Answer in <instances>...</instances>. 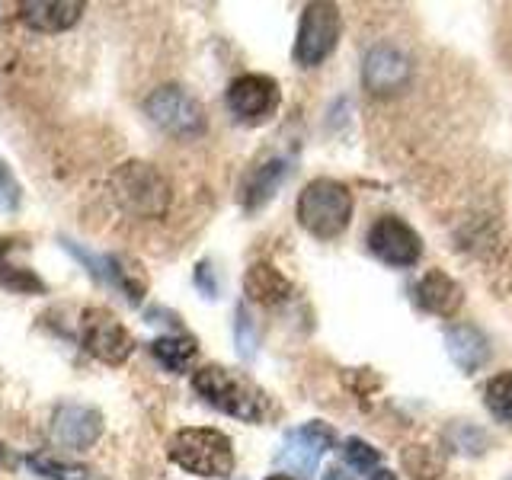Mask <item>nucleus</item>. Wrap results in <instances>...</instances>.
Instances as JSON below:
<instances>
[{
    "label": "nucleus",
    "mask_w": 512,
    "mask_h": 480,
    "mask_svg": "<svg viewBox=\"0 0 512 480\" xmlns=\"http://www.w3.org/2000/svg\"><path fill=\"white\" fill-rule=\"evenodd\" d=\"M266 480H295V477H288V474H272V477H266Z\"/></svg>",
    "instance_id": "obj_30"
},
{
    "label": "nucleus",
    "mask_w": 512,
    "mask_h": 480,
    "mask_svg": "<svg viewBox=\"0 0 512 480\" xmlns=\"http://www.w3.org/2000/svg\"><path fill=\"white\" fill-rule=\"evenodd\" d=\"M244 295L253 304H263V308H279V304H285L288 298H292V282L282 276V269L260 260V263H253L247 269Z\"/></svg>",
    "instance_id": "obj_19"
},
{
    "label": "nucleus",
    "mask_w": 512,
    "mask_h": 480,
    "mask_svg": "<svg viewBox=\"0 0 512 480\" xmlns=\"http://www.w3.org/2000/svg\"><path fill=\"white\" fill-rule=\"evenodd\" d=\"M282 103V90L269 74H240L228 87V109L237 122L244 125H263L276 116Z\"/></svg>",
    "instance_id": "obj_10"
},
{
    "label": "nucleus",
    "mask_w": 512,
    "mask_h": 480,
    "mask_svg": "<svg viewBox=\"0 0 512 480\" xmlns=\"http://www.w3.org/2000/svg\"><path fill=\"white\" fill-rule=\"evenodd\" d=\"M144 112H148V119L160 128V132H167L180 141L202 138L208 128L202 103L176 84L157 87L148 100H144Z\"/></svg>",
    "instance_id": "obj_5"
},
{
    "label": "nucleus",
    "mask_w": 512,
    "mask_h": 480,
    "mask_svg": "<svg viewBox=\"0 0 512 480\" xmlns=\"http://www.w3.org/2000/svg\"><path fill=\"white\" fill-rule=\"evenodd\" d=\"M506 480H512V477H506Z\"/></svg>",
    "instance_id": "obj_31"
},
{
    "label": "nucleus",
    "mask_w": 512,
    "mask_h": 480,
    "mask_svg": "<svg viewBox=\"0 0 512 480\" xmlns=\"http://www.w3.org/2000/svg\"><path fill=\"white\" fill-rule=\"evenodd\" d=\"M484 404L500 423L512 426V372H500L487 381Z\"/></svg>",
    "instance_id": "obj_21"
},
{
    "label": "nucleus",
    "mask_w": 512,
    "mask_h": 480,
    "mask_svg": "<svg viewBox=\"0 0 512 480\" xmlns=\"http://www.w3.org/2000/svg\"><path fill=\"white\" fill-rule=\"evenodd\" d=\"M336 445V429L327 426V423H304L298 426L295 432H288L285 439V452H282V464L295 471H314L320 455L327 452V448Z\"/></svg>",
    "instance_id": "obj_12"
},
{
    "label": "nucleus",
    "mask_w": 512,
    "mask_h": 480,
    "mask_svg": "<svg viewBox=\"0 0 512 480\" xmlns=\"http://www.w3.org/2000/svg\"><path fill=\"white\" fill-rule=\"evenodd\" d=\"M7 464H10V458H7V448L0 445V468H7Z\"/></svg>",
    "instance_id": "obj_29"
},
{
    "label": "nucleus",
    "mask_w": 512,
    "mask_h": 480,
    "mask_svg": "<svg viewBox=\"0 0 512 480\" xmlns=\"http://www.w3.org/2000/svg\"><path fill=\"white\" fill-rule=\"evenodd\" d=\"M23 202V189L16 183L13 170L7 167V160H0V212H16Z\"/></svg>",
    "instance_id": "obj_26"
},
{
    "label": "nucleus",
    "mask_w": 512,
    "mask_h": 480,
    "mask_svg": "<svg viewBox=\"0 0 512 480\" xmlns=\"http://www.w3.org/2000/svg\"><path fill=\"white\" fill-rule=\"evenodd\" d=\"M404 468L416 477V480H436L442 474V464L439 458L429 452L423 445H413L404 452Z\"/></svg>",
    "instance_id": "obj_24"
},
{
    "label": "nucleus",
    "mask_w": 512,
    "mask_h": 480,
    "mask_svg": "<svg viewBox=\"0 0 512 480\" xmlns=\"http://www.w3.org/2000/svg\"><path fill=\"white\" fill-rule=\"evenodd\" d=\"M167 458L186 474L208 477V480L228 477L237 464L234 442L221 429H208V426H186L180 432H173L167 442Z\"/></svg>",
    "instance_id": "obj_3"
},
{
    "label": "nucleus",
    "mask_w": 512,
    "mask_h": 480,
    "mask_svg": "<svg viewBox=\"0 0 512 480\" xmlns=\"http://www.w3.org/2000/svg\"><path fill=\"white\" fill-rule=\"evenodd\" d=\"M234 333H237L240 356L253 359V352H256V327H253V317H250V311L244 308V304H240L237 314H234Z\"/></svg>",
    "instance_id": "obj_25"
},
{
    "label": "nucleus",
    "mask_w": 512,
    "mask_h": 480,
    "mask_svg": "<svg viewBox=\"0 0 512 480\" xmlns=\"http://www.w3.org/2000/svg\"><path fill=\"white\" fill-rule=\"evenodd\" d=\"M151 356L167 368L173 375H183L192 368L199 356V343L186 333H173V336H160V340L151 343Z\"/></svg>",
    "instance_id": "obj_20"
},
{
    "label": "nucleus",
    "mask_w": 512,
    "mask_h": 480,
    "mask_svg": "<svg viewBox=\"0 0 512 480\" xmlns=\"http://www.w3.org/2000/svg\"><path fill=\"white\" fill-rule=\"evenodd\" d=\"M340 32H343V20L336 4L317 0V4L304 7L295 48H292L298 68H317V64H324L336 52V45H340Z\"/></svg>",
    "instance_id": "obj_6"
},
{
    "label": "nucleus",
    "mask_w": 512,
    "mask_h": 480,
    "mask_svg": "<svg viewBox=\"0 0 512 480\" xmlns=\"http://www.w3.org/2000/svg\"><path fill=\"white\" fill-rule=\"evenodd\" d=\"M26 468L45 480H87L90 477L87 468H74V464H64L48 455H26Z\"/></svg>",
    "instance_id": "obj_22"
},
{
    "label": "nucleus",
    "mask_w": 512,
    "mask_h": 480,
    "mask_svg": "<svg viewBox=\"0 0 512 480\" xmlns=\"http://www.w3.org/2000/svg\"><path fill=\"white\" fill-rule=\"evenodd\" d=\"M192 388L224 416H234L240 423H263L269 416V397L260 384H253L247 375L224 365H202L192 375Z\"/></svg>",
    "instance_id": "obj_1"
},
{
    "label": "nucleus",
    "mask_w": 512,
    "mask_h": 480,
    "mask_svg": "<svg viewBox=\"0 0 512 480\" xmlns=\"http://www.w3.org/2000/svg\"><path fill=\"white\" fill-rule=\"evenodd\" d=\"M365 247L384 266L410 269V266L420 263V256H423V237L416 234L404 218L381 215L372 228H368Z\"/></svg>",
    "instance_id": "obj_8"
},
{
    "label": "nucleus",
    "mask_w": 512,
    "mask_h": 480,
    "mask_svg": "<svg viewBox=\"0 0 512 480\" xmlns=\"http://www.w3.org/2000/svg\"><path fill=\"white\" fill-rule=\"evenodd\" d=\"M445 346H448V356H452V362L461 368V372H480L490 356H493V346L487 340V333L474 327V324H455L445 330Z\"/></svg>",
    "instance_id": "obj_15"
},
{
    "label": "nucleus",
    "mask_w": 512,
    "mask_h": 480,
    "mask_svg": "<svg viewBox=\"0 0 512 480\" xmlns=\"http://www.w3.org/2000/svg\"><path fill=\"white\" fill-rule=\"evenodd\" d=\"M362 80L372 93H394L410 80V61L407 55H400L391 45H378L368 52L365 68H362Z\"/></svg>",
    "instance_id": "obj_14"
},
{
    "label": "nucleus",
    "mask_w": 512,
    "mask_h": 480,
    "mask_svg": "<svg viewBox=\"0 0 512 480\" xmlns=\"http://www.w3.org/2000/svg\"><path fill=\"white\" fill-rule=\"evenodd\" d=\"M368 480H397V474H391L388 468H378L372 477H368Z\"/></svg>",
    "instance_id": "obj_28"
},
{
    "label": "nucleus",
    "mask_w": 512,
    "mask_h": 480,
    "mask_svg": "<svg viewBox=\"0 0 512 480\" xmlns=\"http://www.w3.org/2000/svg\"><path fill=\"white\" fill-rule=\"evenodd\" d=\"M16 10H20V20L36 32H64L84 16L80 0H29Z\"/></svg>",
    "instance_id": "obj_18"
},
{
    "label": "nucleus",
    "mask_w": 512,
    "mask_h": 480,
    "mask_svg": "<svg viewBox=\"0 0 512 480\" xmlns=\"http://www.w3.org/2000/svg\"><path fill=\"white\" fill-rule=\"evenodd\" d=\"M109 196L116 208L128 218L138 221H157L167 215L173 189L167 176L160 173L148 160H128L109 173Z\"/></svg>",
    "instance_id": "obj_2"
},
{
    "label": "nucleus",
    "mask_w": 512,
    "mask_h": 480,
    "mask_svg": "<svg viewBox=\"0 0 512 480\" xmlns=\"http://www.w3.org/2000/svg\"><path fill=\"white\" fill-rule=\"evenodd\" d=\"M26 244L20 237H0V288L16 295H45L48 285L42 282V276L32 266L16 260Z\"/></svg>",
    "instance_id": "obj_17"
},
{
    "label": "nucleus",
    "mask_w": 512,
    "mask_h": 480,
    "mask_svg": "<svg viewBox=\"0 0 512 480\" xmlns=\"http://www.w3.org/2000/svg\"><path fill=\"white\" fill-rule=\"evenodd\" d=\"M343 458L352 471H359V474H368L372 477L378 468H381V452L375 445H368L362 439H346L343 442Z\"/></svg>",
    "instance_id": "obj_23"
},
{
    "label": "nucleus",
    "mask_w": 512,
    "mask_h": 480,
    "mask_svg": "<svg viewBox=\"0 0 512 480\" xmlns=\"http://www.w3.org/2000/svg\"><path fill=\"white\" fill-rule=\"evenodd\" d=\"M416 308L436 317H455L464 304V288L442 269H429L426 276L413 288Z\"/></svg>",
    "instance_id": "obj_13"
},
{
    "label": "nucleus",
    "mask_w": 512,
    "mask_h": 480,
    "mask_svg": "<svg viewBox=\"0 0 512 480\" xmlns=\"http://www.w3.org/2000/svg\"><path fill=\"white\" fill-rule=\"evenodd\" d=\"M298 224L317 240H336L352 221V192L346 183L317 176L298 196Z\"/></svg>",
    "instance_id": "obj_4"
},
{
    "label": "nucleus",
    "mask_w": 512,
    "mask_h": 480,
    "mask_svg": "<svg viewBox=\"0 0 512 480\" xmlns=\"http://www.w3.org/2000/svg\"><path fill=\"white\" fill-rule=\"evenodd\" d=\"M285 176H288V164L282 157H266L260 164H253L244 176V183H240V205H244V212L263 208L279 192Z\"/></svg>",
    "instance_id": "obj_16"
},
{
    "label": "nucleus",
    "mask_w": 512,
    "mask_h": 480,
    "mask_svg": "<svg viewBox=\"0 0 512 480\" xmlns=\"http://www.w3.org/2000/svg\"><path fill=\"white\" fill-rule=\"evenodd\" d=\"M324 480H352L343 468H330L327 474H324Z\"/></svg>",
    "instance_id": "obj_27"
},
{
    "label": "nucleus",
    "mask_w": 512,
    "mask_h": 480,
    "mask_svg": "<svg viewBox=\"0 0 512 480\" xmlns=\"http://www.w3.org/2000/svg\"><path fill=\"white\" fill-rule=\"evenodd\" d=\"M77 336L93 359L106 365H122L135 352V336L122 320L106 308H84L77 320Z\"/></svg>",
    "instance_id": "obj_7"
},
{
    "label": "nucleus",
    "mask_w": 512,
    "mask_h": 480,
    "mask_svg": "<svg viewBox=\"0 0 512 480\" xmlns=\"http://www.w3.org/2000/svg\"><path fill=\"white\" fill-rule=\"evenodd\" d=\"M52 436L64 448L84 452L103 436V413L84 404H61L52 413Z\"/></svg>",
    "instance_id": "obj_11"
},
{
    "label": "nucleus",
    "mask_w": 512,
    "mask_h": 480,
    "mask_svg": "<svg viewBox=\"0 0 512 480\" xmlns=\"http://www.w3.org/2000/svg\"><path fill=\"white\" fill-rule=\"evenodd\" d=\"M64 250L74 253L80 263L90 269L93 279L106 282L109 288H116V292L125 295L128 304H141L144 295H148V279H144V272L135 260H128V256H119V253H106V256H96L84 247L71 244V240H61Z\"/></svg>",
    "instance_id": "obj_9"
}]
</instances>
